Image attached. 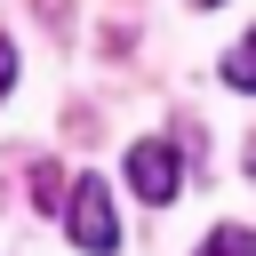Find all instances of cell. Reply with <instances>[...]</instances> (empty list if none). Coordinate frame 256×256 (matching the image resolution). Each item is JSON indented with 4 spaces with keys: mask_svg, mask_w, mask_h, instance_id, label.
<instances>
[{
    "mask_svg": "<svg viewBox=\"0 0 256 256\" xmlns=\"http://www.w3.org/2000/svg\"><path fill=\"white\" fill-rule=\"evenodd\" d=\"M8 88H16V40L0 32V96H8Z\"/></svg>",
    "mask_w": 256,
    "mask_h": 256,
    "instance_id": "6",
    "label": "cell"
},
{
    "mask_svg": "<svg viewBox=\"0 0 256 256\" xmlns=\"http://www.w3.org/2000/svg\"><path fill=\"white\" fill-rule=\"evenodd\" d=\"M32 192H40V208H48V216H56V208H64V176H56V168H48V160H40V168H32Z\"/></svg>",
    "mask_w": 256,
    "mask_h": 256,
    "instance_id": "5",
    "label": "cell"
},
{
    "mask_svg": "<svg viewBox=\"0 0 256 256\" xmlns=\"http://www.w3.org/2000/svg\"><path fill=\"white\" fill-rule=\"evenodd\" d=\"M176 184H184V152H176V136H136V144H128V192L152 200V208H168Z\"/></svg>",
    "mask_w": 256,
    "mask_h": 256,
    "instance_id": "2",
    "label": "cell"
},
{
    "mask_svg": "<svg viewBox=\"0 0 256 256\" xmlns=\"http://www.w3.org/2000/svg\"><path fill=\"white\" fill-rule=\"evenodd\" d=\"M224 88H256V48H232L224 56Z\"/></svg>",
    "mask_w": 256,
    "mask_h": 256,
    "instance_id": "4",
    "label": "cell"
},
{
    "mask_svg": "<svg viewBox=\"0 0 256 256\" xmlns=\"http://www.w3.org/2000/svg\"><path fill=\"white\" fill-rule=\"evenodd\" d=\"M200 256H256V232H248V224H216V232L200 240Z\"/></svg>",
    "mask_w": 256,
    "mask_h": 256,
    "instance_id": "3",
    "label": "cell"
},
{
    "mask_svg": "<svg viewBox=\"0 0 256 256\" xmlns=\"http://www.w3.org/2000/svg\"><path fill=\"white\" fill-rule=\"evenodd\" d=\"M56 216H64V232H72V248H88V256H112V248H120V216H112V192H104L96 176H80Z\"/></svg>",
    "mask_w": 256,
    "mask_h": 256,
    "instance_id": "1",
    "label": "cell"
},
{
    "mask_svg": "<svg viewBox=\"0 0 256 256\" xmlns=\"http://www.w3.org/2000/svg\"><path fill=\"white\" fill-rule=\"evenodd\" d=\"M192 8H224V0H192Z\"/></svg>",
    "mask_w": 256,
    "mask_h": 256,
    "instance_id": "7",
    "label": "cell"
}]
</instances>
